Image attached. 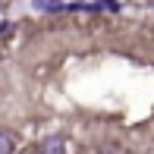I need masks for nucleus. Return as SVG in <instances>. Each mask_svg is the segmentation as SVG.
<instances>
[{"instance_id":"nucleus-1","label":"nucleus","mask_w":154,"mask_h":154,"mask_svg":"<svg viewBox=\"0 0 154 154\" xmlns=\"http://www.w3.org/2000/svg\"><path fill=\"white\" fill-rule=\"evenodd\" d=\"M32 154H66V142H63V135H51V138H44V142L38 145V151H32Z\"/></svg>"},{"instance_id":"nucleus-2","label":"nucleus","mask_w":154,"mask_h":154,"mask_svg":"<svg viewBox=\"0 0 154 154\" xmlns=\"http://www.w3.org/2000/svg\"><path fill=\"white\" fill-rule=\"evenodd\" d=\"M32 6L38 13H63V10H66L63 0H32Z\"/></svg>"},{"instance_id":"nucleus-3","label":"nucleus","mask_w":154,"mask_h":154,"mask_svg":"<svg viewBox=\"0 0 154 154\" xmlns=\"http://www.w3.org/2000/svg\"><path fill=\"white\" fill-rule=\"evenodd\" d=\"M13 148H16V138L6 129H0V154H13Z\"/></svg>"},{"instance_id":"nucleus-4","label":"nucleus","mask_w":154,"mask_h":154,"mask_svg":"<svg viewBox=\"0 0 154 154\" xmlns=\"http://www.w3.org/2000/svg\"><path fill=\"white\" fill-rule=\"evenodd\" d=\"M94 10L97 13H116V10H120V3H116V0H94Z\"/></svg>"},{"instance_id":"nucleus-5","label":"nucleus","mask_w":154,"mask_h":154,"mask_svg":"<svg viewBox=\"0 0 154 154\" xmlns=\"http://www.w3.org/2000/svg\"><path fill=\"white\" fill-rule=\"evenodd\" d=\"M66 10H72V13H94V6L85 3V0H75V3H66Z\"/></svg>"},{"instance_id":"nucleus-6","label":"nucleus","mask_w":154,"mask_h":154,"mask_svg":"<svg viewBox=\"0 0 154 154\" xmlns=\"http://www.w3.org/2000/svg\"><path fill=\"white\" fill-rule=\"evenodd\" d=\"M13 32V22H0V38H3V35H10Z\"/></svg>"},{"instance_id":"nucleus-7","label":"nucleus","mask_w":154,"mask_h":154,"mask_svg":"<svg viewBox=\"0 0 154 154\" xmlns=\"http://www.w3.org/2000/svg\"><path fill=\"white\" fill-rule=\"evenodd\" d=\"M151 3H154V0H151Z\"/></svg>"}]
</instances>
